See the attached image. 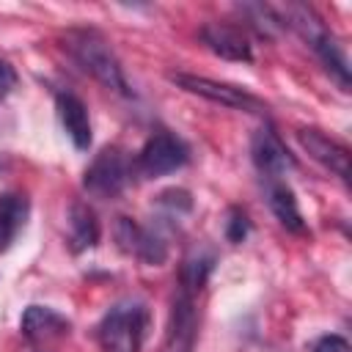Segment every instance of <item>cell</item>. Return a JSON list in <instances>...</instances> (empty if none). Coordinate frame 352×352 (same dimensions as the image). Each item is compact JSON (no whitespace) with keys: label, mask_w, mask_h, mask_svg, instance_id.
<instances>
[{"label":"cell","mask_w":352,"mask_h":352,"mask_svg":"<svg viewBox=\"0 0 352 352\" xmlns=\"http://www.w3.org/2000/svg\"><path fill=\"white\" fill-rule=\"evenodd\" d=\"M129 176H132V168H129V160L126 154L118 148V146H107L102 148L94 162L85 168L82 173V187L88 195L94 198H118L126 184H129Z\"/></svg>","instance_id":"3957f363"},{"label":"cell","mask_w":352,"mask_h":352,"mask_svg":"<svg viewBox=\"0 0 352 352\" xmlns=\"http://www.w3.org/2000/svg\"><path fill=\"white\" fill-rule=\"evenodd\" d=\"M297 140L300 146L319 162L324 165L330 173H336L344 184H349V173H352V165H349V148L333 138H327L324 132L319 129H297Z\"/></svg>","instance_id":"9c48e42d"},{"label":"cell","mask_w":352,"mask_h":352,"mask_svg":"<svg viewBox=\"0 0 352 352\" xmlns=\"http://www.w3.org/2000/svg\"><path fill=\"white\" fill-rule=\"evenodd\" d=\"M16 85V72L8 60H0V99H6L11 94V88Z\"/></svg>","instance_id":"44dd1931"},{"label":"cell","mask_w":352,"mask_h":352,"mask_svg":"<svg viewBox=\"0 0 352 352\" xmlns=\"http://www.w3.org/2000/svg\"><path fill=\"white\" fill-rule=\"evenodd\" d=\"M198 36H201V41L214 55H220L226 60H239V63H250L253 60L250 38L236 25H228V22H206L198 30Z\"/></svg>","instance_id":"30bf717a"},{"label":"cell","mask_w":352,"mask_h":352,"mask_svg":"<svg viewBox=\"0 0 352 352\" xmlns=\"http://www.w3.org/2000/svg\"><path fill=\"white\" fill-rule=\"evenodd\" d=\"M250 157H253V165L267 179H275V176L297 168L294 154L286 148V143L280 140V135L272 126H261V129L253 132V138H250Z\"/></svg>","instance_id":"52a82bcc"},{"label":"cell","mask_w":352,"mask_h":352,"mask_svg":"<svg viewBox=\"0 0 352 352\" xmlns=\"http://www.w3.org/2000/svg\"><path fill=\"white\" fill-rule=\"evenodd\" d=\"M212 270H214V253L212 250L198 248V250L187 253L182 261V270H179V289H184L190 294L201 292Z\"/></svg>","instance_id":"2e32d148"},{"label":"cell","mask_w":352,"mask_h":352,"mask_svg":"<svg viewBox=\"0 0 352 352\" xmlns=\"http://www.w3.org/2000/svg\"><path fill=\"white\" fill-rule=\"evenodd\" d=\"M116 242L124 253L140 258L143 264H162L168 258V245L162 242V236L146 226H140L132 217H116Z\"/></svg>","instance_id":"8992f818"},{"label":"cell","mask_w":352,"mask_h":352,"mask_svg":"<svg viewBox=\"0 0 352 352\" xmlns=\"http://www.w3.org/2000/svg\"><path fill=\"white\" fill-rule=\"evenodd\" d=\"M69 242L74 253H82L99 242V220L82 201H74L69 209Z\"/></svg>","instance_id":"9a60e30c"},{"label":"cell","mask_w":352,"mask_h":352,"mask_svg":"<svg viewBox=\"0 0 352 352\" xmlns=\"http://www.w3.org/2000/svg\"><path fill=\"white\" fill-rule=\"evenodd\" d=\"M157 204L160 206H165L170 214H182V212H190L192 209V198H190V192L187 190H179V187H173V190H165V192H160L157 195Z\"/></svg>","instance_id":"ac0fdd59"},{"label":"cell","mask_w":352,"mask_h":352,"mask_svg":"<svg viewBox=\"0 0 352 352\" xmlns=\"http://www.w3.org/2000/svg\"><path fill=\"white\" fill-rule=\"evenodd\" d=\"M311 50L319 55V60L324 63V69H327V72L338 80V85L346 91V88H349V60H346V55H344V47L338 44V38L327 30Z\"/></svg>","instance_id":"e0dca14e"},{"label":"cell","mask_w":352,"mask_h":352,"mask_svg":"<svg viewBox=\"0 0 352 352\" xmlns=\"http://www.w3.org/2000/svg\"><path fill=\"white\" fill-rule=\"evenodd\" d=\"M248 231H250L248 214H245L242 209L231 206V209H228V220H226V239L234 242V245H239V242L248 236Z\"/></svg>","instance_id":"d6986e66"},{"label":"cell","mask_w":352,"mask_h":352,"mask_svg":"<svg viewBox=\"0 0 352 352\" xmlns=\"http://www.w3.org/2000/svg\"><path fill=\"white\" fill-rule=\"evenodd\" d=\"M187 160H190L187 143H184L182 138H176L173 132L160 129V132H154V135L143 143L135 168H138L140 176L157 179V176H165V173H173V170H179V168H184Z\"/></svg>","instance_id":"5b68a950"},{"label":"cell","mask_w":352,"mask_h":352,"mask_svg":"<svg viewBox=\"0 0 352 352\" xmlns=\"http://www.w3.org/2000/svg\"><path fill=\"white\" fill-rule=\"evenodd\" d=\"M66 50L72 55V60L91 74L96 82H102L107 91H116L121 96H129L132 88L124 77V69L116 58V52L110 50V44L104 41V36L99 30L91 28H80V30H69L66 33Z\"/></svg>","instance_id":"6da1fadb"},{"label":"cell","mask_w":352,"mask_h":352,"mask_svg":"<svg viewBox=\"0 0 352 352\" xmlns=\"http://www.w3.org/2000/svg\"><path fill=\"white\" fill-rule=\"evenodd\" d=\"M69 319L60 316L58 311L47 308V305H28L19 322L22 336L33 344V346H50L60 338L69 336Z\"/></svg>","instance_id":"8fae6325"},{"label":"cell","mask_w":352,"mask_h":352,"mask_svg":"<svg viewBox=\"0 0 352 352\" xmlns=\"http://www.w3.org/2000/svg\"><path fill=\"white\" fill-rule=\"evenodd\" d=\"M30 204L22 192H0V253H6L28 220Z\"/></svg>","instance_id":"4fadbf2b"},{"label":"cell","mask_w":352,"mask_h":352,"mask_svg":"<svg viewBox=\"0 0 352 352\" xmlns=\"http://www.w3.org/2000/svg\"><path fill=\"white\" fill-rule=\"evenodd\" d=\"M146 305L138 300L116 302L99 322L96 338L102 352H140L143 330H146Z\"/></svg>","instance_id":"7a4b0ae2"},{"label":"cell","mask_w":352,"mask_h":352,"mask_svg":"<svg viewBox=\"0 0 352 352\" xmlns=\"http://www.w3.org/2000/svg\"><path fill=\"white\" fill-rule=\"evenodd\" d=\"M198 336V316H195V300L190 292L179 289L173 294L170 319H168V336H165V352H192Z\"/></svg>","instance_id":"ba28073f"},{"label":"cell","mask_w":352,"mask_h":352,"mask_svg":"<svg viewBox=\"0 0 352 352\" xmlns=\"http://www.w3.org/2000/svg\"><path fill=\"white\" fill-rule=\"evenodd\" d=\"M267 204L272 209V214L280 220V226L286 231H294V234H305V220L300 214V206H297V198L292 192L289 184L283 182H270L267 184Z\"/></svg>","instance_id":"5bb4252c"},{"label":"cell","mask_w":352,"mask_h":352,"mask_svg":"<svg viewBox=\"0 0 352 352\" xmlns=\"http://www.w3.org/2000/svg\"><path fill=\"white\" fill-rule=\"evenodd\" d=\"M55 110H58V118H60L66 135L72 138L74 148L85 151L91 146V118H88L85 102L69 91H60L55 96Z\"/></svg>","instance_id":"7c38bea8"},{"label":"cell","mask_w":352,"mask_h":352,"mask_svg":"<svg viewBox=\"0 0 352 352\" xmlns=\"http://www.w3.org/2000/svg\"><path fill=\"white\" fill-rule=\"evenodd\" d=\"M170 82L187 94L204 96V99L223 104V107H234V110H245V113H267V104L261 99H256L245 88L228 85V82H217V80H209L201 74H187V72H173Z\"/></svg>","instance_id":"277c9868"},{"label":"cell","mask_w":352,"mask_h":352,"mask_svg":"<svg viewBox=\"0 0 352 352\" xmlns=\"http://www.w3.org/2000/svg\"><path fill=\"white\" fill-rule=\"evenodd\" d=\"M314 352H349V344L341 336H324L314 344Z\"/></svg>","instance_id":"ffe728a7"}]
</instances>
